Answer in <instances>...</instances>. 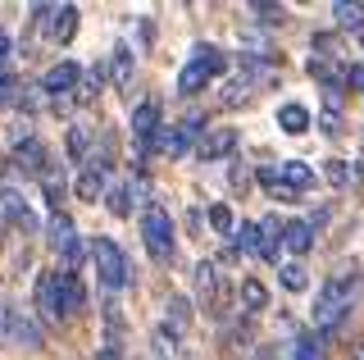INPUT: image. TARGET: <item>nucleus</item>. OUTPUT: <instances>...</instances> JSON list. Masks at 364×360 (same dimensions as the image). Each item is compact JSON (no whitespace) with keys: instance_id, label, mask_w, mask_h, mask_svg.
<instances>
[{"instance_id":"1","label":"nucleus","mask_w":364,"mask_h":360,"mask_svg":"<svg viewBox=\"0 0 364 360\" xmlns=\"http://www.w3.org/2000/svg\"><path fill=\"white\" fill-rule=\"evenodd\" d=\"M355 292H360V269H355V265L337 269V274L323 283V292L314 297V333H337L341 319L350 314Z\"/></svg>"},{"instance_id":"2","label":"nucleus","mask_w":364,"mask_h":360,"mask_svg":"<svg viewBox=\"0 0 364 360\" xmlns=\"http://www.w3.org/2000/svg\"><path fill=\"white\" fill-rule=\"evenodd\" d=\"M223 69H228V55H223L219 46H200V51L187 60V69L178 73V92H182V96H196V92H205V87H210Z\"/></svg>"},{"instance_id":"3","label":"nucleus","mask_w":364,"mask_h":360,"mask_svg":"<svg viewBox=\"0 0 364 360\" xmlns=\"http://www.w3.org/2000/svg\"><path fill=\"white\" fill-rule=\"evenodd\" d=\"M91 260H96V274H100V283H105L109 292H123L132 283L128 255H123V246L114 238H96V242H91Z\"/></svg>"},{"instance_id":"4","label":"nucleus","mask_w":364,"mask_h":360,"mask_svg":"<svg viewBox=\"0 0 364 360\" xmlns=\"http://www.w3.org/2000/svg\"><path fill=\"white\" fill-rule=\"evenodd\" d=\"M141 242H146V251H151V260H159V265L173 260L178 242H173V219H168V210L151 206L141 215Z\"/></svg>"},{"instance_id":"5","label":"nucleus","mask_w":364,"mask_h":360,"mask_svg":"<svg viewBox=\"0 0 364 360\" xmlns=\"http://www.w3.org/2000/svg\"><path fill=\"white\" fill-rule=\"evenodd\" d=\"M200 132H205V119H182V123H173V128H164L155 137V151L159 155H168V160H182L187 151H196V142H200Z\"/></svg>"},{"instance_id":"6","label":"nucleus","mask_w":364,"mask_h":360,"mask_svg":"<svg viewBox=\"0 0 364 360\" xmlns=\"http://www.w3.org/2000/svg\"><path fill=\"white\" fill-rule=\"evenodd\" d=\"M50 246H55V255H60L64 274H77L82 242H77V228H73V219H68L64 210H55V215H50Z\"/></svg>"},{"instance_id":"7","label":"nucleus","mask_w":364,"mask_h":360,"mask_svg":"<svg viewBox=\"0 0 364 360\" xmlns=\"http://www.w3.org/2000/svg\"><path fill=\"white\" fill-rule=\"evenodd\" d=\"M132 137H136V160H146L155 151V137H159V105L155 100H141L132 110Z\"/></svg>"},{"instance_id":"8","label":"nucleus","mask_w":364,"mask_h":360,"mask_svg":"<svg viewBox=\"0 0 364 360\" xmlns=\"http://www.w3.org/2000/svg\"><path fill=\"white\" fill-rule=\"evenodd\" d=\"M37 18L46 23V37H50L55 46H64L77 32V5H37Z\"/></svg>"},{"instance_id":"9","label":"nucleus","mask_w":364,"mask_h":360,"mask_svg":"<svg viewBox=\"0 0 364 360\" xmlns=\"http://www.w3.org/2000/svg\"><path fill=\"white\" fill-rule=\"evenodd\" d=\"M55 297H60V324L87 310V287H82V278H77V274L55 269Z\"/></svg>"},{"instance_id":"10","label":"nucleus","mask_w":364,"mask_h":360,"mask_svg":"<svg viewBox=\"0 0 364 360\" xmlns=\"http://www.w3.org/2000/svg\"><path fill=\"white\" fill-rule=\"evenodd\" d=\"M77 83H82V69H77V64L73 60H60V64H55V69H46V78H41V92L46 96H50V100H68V96H73V87Z\"/></svg>"},{"instance_id":"11","label":"nucleus","mask_w":364,"mask_h":360,"mask_svg":"<svg viewBox=\"0 0 364 360\" xmlns=\"http://www.w3.org/2000/svg\"><path fill=\"white\" fill-rule=\"evenodd\" d=\"M105 187H109V160H100V155H91V160H87V169L77 174L73 192L82 196V201H100V196H105Z\"/></svg>"},{"instance_id":"12","label":"nucleus","mask_w":364,"mask_h":360,"mask_svg":"<svg viewBox=\"0 0 364 360\" xmlns=\"http://www.w3.org/2000/svg\"><path fill=\"white\" fill-rule=\"evenodd\" d=\"M196 297H200V306L223 310L228 287L219 283V265H214V260H200V265H196Z\"/></svg>"},{"instance_id":"13","label":"nucleus","mask_w":364,"mask_h":360,"mask_svg":"<svg viewBox=\"0 0 364 360\" xmlns=\"http://www.w3.org/2000/svg\"><path fill=\"white\" fill-rule=\"evenodd\" d=\"M237 128H214V132H200V142H196V160H228V155L237 151Z\"/></svg>"},{"instance_id":"14","label":"nucleus","mask_w":364,"mask_h":360,"mask_svg":"<svg viewBox=\"0 0 364 360\" xmlns=\"http://www.w3.org/2000/svg\"><path fill=\"white\" fill-rule=\"evenodd\" d=\"M0 219H5V223H18V228H28V233H37V215L28 210L23 192H14V187H0Z\"/></svg>"},{"instance_id":"15","label":"nucleus","mask_w":364,"mask_h":360,"mask_svg":"<svg viewBox=\"0 0 364 360\" xmlns=\"http://www.w3.org/2000/svg\"><path fill=\"white\" fill-rule=\"evenodd\" d=\"M5 337H14L18 346H41V329L32 314L23 310H5Z\"/></svg>"},{"instance_id":"16","label":"nucleus","mask_w":364,"mask_h":360,"mask_svg":"<svg viewBox=\"0 0 364 360\" xmlns=\"http://www.w3.org/2000/svg\"><path fill=\"white\" fill-rule=\"evenodd\" d=\"M14 164H18L28 178H41V169H46V146H41L37 137L14 142Z\"/></svg>"},{"instance_id":"17","label":"nucleus","mask_w":364,"mask_h":360,"mask_svg":"<svg viewBox=\"0 0 364 360\" xmlns=\"http://www.w3.org/2000/svg\"><path fill=\"white\" fill-rule=\"evenodd\" d=\"M37 314H41V324H60V297H55V269L37 278Z\"/></svg>"},{"instance_id":"18","label":"nucleus","mask_w":364,"mask_h":360,"mask_svg":"<svg viewBox=\"0 0 364 360\" xmlns=\"http://www.w3.org/2000/svg\"><path fill=\"white\" fill-rule=\"evenodd\" d=\"M282 246H287L291 255H305L314 246V223L310 219H291V223H282Z\"/></svg>"},{"instance_id":"19","label":"nucleus","mask_w":364,"mask_h":360,"mask_svg":"<svg viewBox=\"0 0 364 360\" xmlns=\"http://www.w3.org/2000/svg\"><path fill=\"white\" fill-rule=\"evenodd\" d=\"M310 183H314V169H310V164H301V160H287V164H278V187H287L291 196H301Z\"/></svg>"},{"instance_id":"20","label":"nucleus","mask_w":364,"mask_h":360,"mask_svg":"<svg viewBox=\"0 0 364 360\" xmlns=\"http://www.w3.org/2000/svg\"><path fill=\"white\" fill-rule=\"evenodd\" d=\"M237 301L246 306V314H264V310H269V287L259 283V278H242V287H237Z\"/></svg>"},{"instance_id":"21","label":"nucleus","mask_w":364,"mask_h":360,"mask_svg":"<svg viewBox=\"0 0 364 360\" xmlns=\"http://www.w3.org/2000/svg\"><path fill=\"white\" fill-rule=\"evenodd\" d=\"M41 187H46V201H50V206L60 210V201H64V187H68V178H64V164H46V169H41Z\"/></svg>"},{"instance_id":"22","label":"nucleus","mask_w":364,"mask_h":360,"mask_svg":"<svg viewBox=\"0 0 364 360\" xmlns=\"http://www.w3.org/2000/svg\"><path fill=\"white\" fill-rule=\"evenodd\" d=\"M264 260H278V251H282V223L278 219H264L259 223V246H255Z\"/></svg>"},{"instance_id":"23","label":"nucleus","mask_w":364,"mask_h":360,"mask_svg":"<svg viewBox=\"0 0 364 360\" xmlns=\"http://www.w3.org/2000/svg\"><path fill=\"white\" fill-rule=\"evenodd\" d=\"M278 123H282V132L301 137V132L310 128V110H305V105H296V100H291V105H282V110H278Z\"/></svg>"},{"instance_id":"24","label":"nucleus","mask_w":364,"mask_h":360,"mask_svg":"<svg viewBox=\"0 0 364 360\" xmlns=\"http://www.w3.org/2000/svg\"><path fill=\"white\" fill-rule=\"evenodd\" d=\"M333 18H337V28L364 32V5H360V0H337V5H333Z\"/></svg>"},{"instance_id":"25","label":"nucleus","mask_w":364,"mask_h":360,"mask_svg":"<svg viewBox=\"0 0 364 360\" xmlns=\"http://www.w3.org/2000/svg\"><path fill=\"white\" fill-rule=\"evenodd\" d=\"M68 160H91V132H87V123H73L68 128Z\"/></svg>"},{"instance_id":"26","label":"nucleus","mask_w":364,"mask_h":360,"mask_svg":"<svg viewBox=\"0 0 364 360\" xmlns=\"http://www.w3.org/2000/svg\"><path fill=\"white\" fill-rule=\"evenodd\" d=\"M105 196H109V210H114V215H119V219H128L132 215V183H119V187H105Z\"/></svg>"},{"instance_id":"27","label":"nucleus","mask_w":364,"mask_h":360,"mask_svg":"<svg viewBox=\"0 0 364 360\" xmlns=\"http://www.w3.org/2000/svg\"><path fill=\"white\" fill-rule=\"evenodd\" d=\"M282 287H287V292H305V287H310V274H305L301 260H287V265H282Z\"/></svg>"},{"instance_id":"28","label":"nucleus","mask_w":364,"mask_h":360,"mask_svg":"<svg viewBox=\"0 0 364 360\" xmlns=\"http://www.w3.org/2000/svg\"><path fill=\"white\" fill-rule=\"evenodd\" d=\"M232 246H237V251H255V246H259V223H237V228H232Z\"/></svg>"},{"instance_id":"29","label":"nucleus","mask_w":364,"mask_h":360,"mask_svg":"<svg viewBox=\"0 0 364 360\" xmlns=\"http://www.w3.org/2000/svg\"><path fill=\"white\" fill-rule=\"evenodd\" d=\"M114 83L119 87L132 83V51L128 46H114Z\"/></svg>"},{"instance_id":"30","label":"nucleus","mask_w":364,"mask_h":360,"mask_svg":"<svg viewBox=\"0 0 364 360\" xmlns=\"http://www.w3.org/2000/svg\"><path fill=\"white\" fill-rule=\"evenodd\" d=\"M296 360H323V342H318V333L296 337Z\"/></svg>"},{"instance_id":"31","label":"nucleus","mask_w":364,"mask_h":360,"mask_svg":"<svg viewBox=\"0 0 364 360\" xmlns=\"http://www.w3.org/2000/svg\"><path fill=\"white\" fill-rule=\"evenodd\" d=\"M205 219H210L214 233H232L237 228V219H232V210H228V206H210V210H205Z\"/></svg>"},{"instance_id":"32","label":"nucleus","mask_w":364,"mask_h":360,"mask_svg":"<svg viewBox=\"0 0 364 360\" xmlns=\"http://www.w3.org/2000/svg\"><path fill=\"white\" fill-rule=\"evenodd\" d=\"M250 96V78L242 73V78H232L228 83V92H223V105H237V100H246Z\"/></svg>"},{"instance_id":"33","label":"nucleus","mask_w":364,"mask_h":360,"mask_svg":"<svg viewBox=\"0 0 364 360\" xmlns=\"http://www.w3.org/2000/svg\"><path fill=\"white\" fill-rule=\"evenodd\" d=\"M250 14H255L259 23H282V18H287V5H250Z\"/></svg>"},{"instance_id":"34","label":"nucleus","mask_w":364,"mask_h":360,"mask_svg":"<svg viewBox=\"0 0 364 360\" xmlns=\"http://www.w3.org/2000/svg\"><path fill=\"white\" fill-rule=\"evenodd\" d=\"M323 174H328V183H333V187H346V183H350L346 160H328V164H323Z\"/></svg>"},{"instance_id":"35","label":"nucleus","mask_w":364,"mask_h":360,"mask_svg":"<svg viewBox=\"0 0 364 360\" xmlns=\"http://www.w3.org/2000/svg\"><path fill=\"white\" fill-rule=\"evenodd\" d=\"M164 306H168V319H173V329H182V324L191 319V310H187V301H182V297H168Z\"/></svg>"},{"instance_id":"36","label":"nucleus","mask_w":364,"mask_h":360,"mask_svg":"<svg viewBox=\"0 0 364 360\" xmlns=\"http://www.w3.org/2000/svg\"><path fill=\"white\" fill-rule=\"evenodd\" d=\"M341 83L355 87V92H364V64H346V69H341Z\"/></svg>"},{"instance_id":"37","label":"nucleus","mask_w":364,"mask_h":360,"mask_svg":"<svg viewBox=\"0 0 364 360\" xmlns=\"http://www.w3.org/2000/svg\"><path fill=\"white\" fill-rule=\"evenodd\" d=\"M259 187L278 192V164H264V169H259Z\"/></svg>"},{"instance_id":"38","label":"nucleus","mask_w":364,"mask_h":360,"mask_svg":"<svg viewBox=\"0 0 364 360\" xmlns=\"http://www.w3.org/2000/svg\"><path fill=\"white\" fill-rule=\"evenodd\" d=\"M246 183H250V169L237 160V164H232V187H242V192H246Z\"/></svg>"},{"instance_id":"39","label":"nucleus","mask_w":364,"mask_h":360,"mask_svg":"<svg viewBox=\"0 0 364 360\" xmlns=\"http://www.w3.org/2000/svg\"><path fill=\"white\" fill-rule=\"evenodd\" d=\"M318 128H323L328 137H337V132H341V115H323V119H318Z\"/></svg>"},{"instance_id":"40","label":"nucleus","mask_w":364,"mask_h":360,"mask_svg":"<svg viewBox=\"0 0 364 360\" xmlns=\"http://www.w3.org/2000/svg\"><path fill=\"white\" fill-rule=\"evenodd\" d=\"M9 96H14V78H9V73H0V105H5Z\"/></svg>"},{"instance_id":"41","label":"nucleus","mask_w":364,"mask_h":360,"mask_svg":"<svg viewBox=\"0 0 364 360\" xmlns=\"http://www.w3.org/2000/svg\"><path fill=\"white\" fill-rule=\"evenodd\" d=\"M350 360H364V337H360L355 346H350Z\"/></svg>"},{"instance_id":"42","label":"nucleus","mask_w":364,"mask_h":360,"mask_svg":"<svg viewBox=\"0 0 364 360\" xmlns=\"http://www.w3.org/2000/svg\"><path fill=\"white\" fill-rule=\"evenodd\" d=\"M5 55H9V37H5V32H0V60H5Z\"/></svg>"},{"instance_id":"43","label":"nucleus","mask_w":364,"mask_h":360,"mask_svg":"<svg viewBox=\"0 0 364 360\" xmlns=\"http://www.w3.org/2000/svg\"><path fill=\"white\" fill-rule=\"evenodd\" d=\"M255 360H278V351H255Z\"/></svg>"},{"instance_id":"44","label":"nucleus","mask_w":364,"mask_h":360,"mask_svg":"<svg viewBox=\"0 0 364 360\" xmlns=\"http://www.w3.org/2000/svg\"><path fill=\"white\" fill-rule=\"evenodd\" d=\"M0 337H5V306H0Z\"/></svg>"},{"instance_id":"45","label":"nucleus","mask_w":364,"mask_h":360,"mask_svg":"<svg viewBox=\"0 0 364 360\" xmlns=\"http://www.w3.org/2000/svg\"><path fill=\"white\" fill-rule=\"evenodd\" d=\"M360 46H364V32H360Z\"/></svg>"}]
</instances>
